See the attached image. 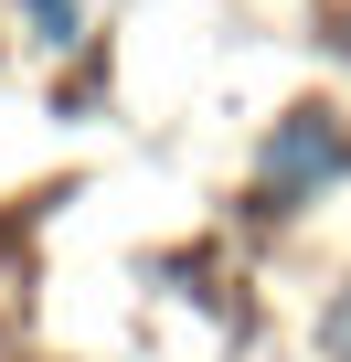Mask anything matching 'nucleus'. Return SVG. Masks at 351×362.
<instances>
[{"label": "nucleus", "instance_id": "nucleus-1", "mask_svg": "<svg viewBox=\"0 0 351 362\" xmlns=\"http://www.w3.org/2000/svg\"><path fill=\"white\" fill-rule=\"evenodd\" d=\"M340 160H351V149H340V128H330V117H298V128L266 149V181H277V203H298V192H319Z\"/></svg>", "mask_w": 351, "mask_h": 362}, {"label": "nucleus", "instance_id": "nucleus-2", "mask_svg": "<svg viewBox=\"0 0 351 362\" xmlns=\"http://www.w3.org/2000/svg\"><path fill=\"white\" fill-rule=\"evenodd\" d=\"M32 22H43V43H75V0H32Z\"/></svg>", "mask_w": 351, "mask_h": 362}, {"label": "nucleus", "instance_id": "nucleus-3", "mask_svg": "<svg viewBox=\"0 0 351 362\" xmlns=\"http://www.w3.org/2000/svg\"><path fill=\"white\" fill-rule=\"evenodd\" d=\"M330 362H351V298L330 309Z\"/></svg>", "mask_w": 351, "mask_h": 362}]
</instances>
